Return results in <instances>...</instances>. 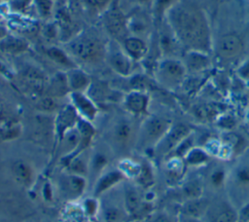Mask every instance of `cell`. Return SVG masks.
I'll return each mask as SVG.
<instances>
[{
	"label": "cell",
	"instance_id": "1",
	"mask_svg": "<svg viewBox=\"0 0 249 222\" xmlns=\"http://www.w3.org/2000/svg\"><path fill=\"white\" fill-rule=\"evenodd\" d=\"M164 19L185 52L210 53L213 44L211 27L206 14L196 4L190 0H179Z\"/></svg>",
	"mask_w": 249,
	"mask_h": 222
},
{
	"label": "cell",
	"instance_id": "2",
	"mask_svg": "<svg viewBox=\"0 0 249 222\" xmlns=\"http://www.w3.org/2000/svg\"><path fill=\"white\" fill-rule=\"evenodd\" d=\"M229 201L239 210L249 203V153L243 152L238 160L229 168L226 185Z\"/></svg>",
	"mask_w": 249,
	"mask_h": 222
},
{
	"label": "cell",
	"instance_id": "3",
	"mask_svg": "<svg viewBox=\"0 0 249 222\" xmlns=\"http://www.w3.org/2000/svg\"><path fill=\"white\" fill-rule=\"evenodd\" d=\"M105 45L101 39L89 31H82L67 43L65 50L74 60H81L86 63L98 62L106 56Z\"/></svg>",
	"mask_w": 249,
	"mask_h": 222
},
{
	"label": "cell",
	"instance_id": "4",
	"mask_svg": "<svg viewBox=\"0 0 249 222\" xmlns=\"http://www.w3.org/2000/svg\"><path fill=\"white\" fill-rule=\"evenodd\" d=\"M171 126L172 122L165 117L159 115L146 116L138 128L135 147L143 151L154 150Z\"/></svg>",
	"mask_w": 249,
	"mask_h": 222
},
{
	"label": "cell",
	"instance_id": "5",
	"mask_svg": "<svg viewBox=\"0 0 249 222\" xmlns=\"http://www.w3.org/2000/svg\"><path fill=\"white\" fill-rule=\"evenodd\" d=\"M187 73V68L179 57H161L156 64L153 77L161 88L174 91L183 85Z\"/></svg>",
	"mask_w": 249,
	"mask_h": 222
},
{
	"label": "cell",
	"instance_id": "6",
	"mask_svg": "<svg viewBox=\"0 0 249 222\" xmlns=\"http://www.w3.org/2000/svg\"><path fill=\"white\" fill-rule=\"evenodd\" d=\"M102 23L113 40L119 43L129 35L127 30V17L120 7L118 0H114L102 13Z\"/></svg>",
	"mask_w": 249,
	"mask_h": 222
},
{
	"label": "cell",
	"instance_id": "7",
	"mask_svg": "<svg viewBox=\"0 0 249 222\" xmlns=\"http://www.w3.org/2000/svg\"><path fill=\"white\" fill-rule=\"evenodd\" d=\"M192 129L186 124H172L170 129L153 150L155 155L160 158H168L184 140L192 135Z\"/></svg>",
	"mask_w": 249,
	"mask_h": 222
},
{
	"label": "cell",
	"instance_id": "8",
	"mask_svg": "<svg viewBox=\"0 0 249 222\" xmlns=\"http://www.w3.org/2000/svg\"><path fill=\"white\" fill-rule=\"evenodd\" d=\"M111 69L123 78H128L133 74L134 61L124 53L121 44L115 40L108 44L106 49V56Z\"/></svg>",
	"mask_w": 249,
	"mask_h": 222
},
{
	"label": "cell",
	"instance_id": "9",
	"mask_svg": "<svg viewBox=\"0 0 249 222\" xmlns=\"http://www.w3.org/2000/svg\"><path fill=\"white\" fill-rule=\"evenodd\" d=\"M137 130L131 118L122 116L114 121L109 130V139L118 149H124L132 141L135 143Z\"/></svg>",
	"mask_w": 249,
	"mask_h": 222
},
{
	"label": "cell",
	"instance_id": "10",
	"mask_svg": "<svg viewBox=\"0 0 249 222\" xmlns=\"http://www.w3.org/2000/svg\"><path fill=\"white\" fill-rule=\"evenodd\" d=\"M201 220L202 222H238L239 211L228 198L210 200Z\"/></svg>",
	"mask_w": 249,
	"mask_h": 222
},
{
	"label": "cell",
	"instance_id": "11",
	"mask_svg": "<svg viewBox=\"0 0 249 222\" xmlns=\"http://www.w3.org/2000/svg\"><path fill=\"white\" fill-rule=\"evenodd\" d=\"M156 42L161 57H179L183 48L165 19L156 26Z\"/></svg>",
	"mask_w": 249,
	"mask_h": 222
},
{
	"label": "cell",
	"instance_id": "12",
	"mask_svg": "<svg viewBox=\"0 0 249 222\" xmlns=\"http://www.w3.org/2000/svg\"><path fill=\"white\" fill-rule=\"evenodd\" d=\"M124 111L133 118L148 116L150 95L148 92L128 91L122 99Z\"/></svg>",
	"mask_w": 249,
	"mask_h": 222
},
{
	"label": "cell",
	"instance_id": "13",
	"mask_svg": "<svg viewBox=\"0 0 249 222\" xmlns=\"http://www.w3.org/2000/svg\"><path fill=\"white\" fill-rule=\"evenodd\" d=\"M79 119V115L70 103L58 110L54 119V135L56 145H59L65 134L76 127Z\"/></svg>",
	"mask_w": 249,
	"mask_h": 222
},
{
	"label": "cell",
	"instance_id": "14",
	"mask_svg": "<svg viewBox=\"0 0 249 222\" xmlns=\"http://www.w3.org/2000/svg\"><path fill=\"white\" fill-rule=\"evenodd\" d=\"M70 104L81 119L93 122L98 115V106L87 92H70Z\"/></svg>",
	"mask_w": 249,
	"mask_h": 222
},
{
	"label": "cell",
	"instance_id": "15",
	"mask_svg": "<svg viewBox=\"0 0 249 222\" xmlns=\"http://www.w3.org/2000/svg\"><path fill=\"white\" fill-rule=\"evenodd\" d=\"M217 55L223 59H232L237 57L243 50L241 38L234 33L223 35L216 46Z\"/></svg>",
	"mask_w": 249,
	"mask_h": 222
},
{
	"label": "cell",
	"instance_id": "16",
	"mask_svg": "<svg viewBox=\"0 0 249 222\" xmlns=\"http://www.w3.org/2000/svg\"><path fill=\"white\" fill-rule=\"evenodd\" d=\"M126 17L128 34L146 40L149 39L148 37L152 33V27L155 25L153 18L140 12H134L129 16L126 15Z\"/></svg>",
	"mask_w": 249,
	"mask_h": 222
},
{
	"label": "cell",
	"instance_id": "17",
	"mask_svg": "<svg viewBox=\"0 0 249 222\" xmlns=\"http://www.w3.org/2000/svg\"><path fill=\"white\" fill-rule=\"evenodd\" d=\"M120 44L124 53L134 62H142L146 57L150 47L146 39L133 35H128Z\"/></svg>",
	"mask_w": 249,
	"mask_h": 222
},
{
	"label": "cell",
	"instance_id": "18",
	"mask_svg": "<svg viewBox=\"0 0 249 222\" xmlns=\"http://www.w3.org/2000/svg\"><path fill=\"white\" fill-rule=\"evenodd\" d=\"M87 187V181L84 176L66 173L60 178V188L62 193L70 200L80 199Z\"/></svg>",
	"mask_w": 249,
	"mask_h": 222
},
{
	"label": "cell",
	"instance_id": "19",
	"mask_svg": "<svg viewBox=\"0 0 249 222\" xmlns=\"http://www.w3.org/2000/svg\"><path fill=\"white\" fill-rule=\"evenodd\" d=\"M229 176V168H227L223 164L213 165L203 181L204 186L212 190L213 192H219L226 189L227 181Z\"/></svg>",
	"mask_w": 249,
	"mask_h": 222
},
{
	"label": "cell",
	"instance_id": "20",
	"mask_svg": "<svg viewBox=\"0 0 249 222\" xmlns=\"http://www.w3.org/2000/svg\"><path fill=\"white\" fill-rule=\"evenodd\" d=\"M70 92H87L91 85L90 76L82 68L76 66L65 71Z\"/></svg>",
	"mask_w": 249,
	"mask_h": 222
},
{
	"label": "cell",
	"instance_id": "21",
	"mask_svg": "<svg viewBox=\"0 0 249 222\" xmlns=\"http://www.w3.org/2000/svg\"><path fill=\"white\" fill-rule=\"evenodd\" d=\"M124 178V176L118 168L101 173L96 178V181L93 187L92 196L98 198L99 196L103 195L105 192L109 191L111 188L115 187L121 181H123Z\"/></svg>",
	"mask_w": 249,
	"mask_h": 222
},
{
	"label": "cell",
	"instance_id": "22",
	"mask_svg": "<svg viewBox=\"0 0 249 222\" xmlns=\"http://www.w3.org/2000/svg\"><path fill=\"white\" fill-rule=\"evenodd\" d=\"M12 175L14 179L21 186L29 188L35 179L33 166L26 161L17 160L12 165Z\"/></svg>",
	"mask_w": 249,
	"mask_h": 222
},
{
	"label": "cell",
	"instance_id": "23",
	"mask_svg": "<svg viewBox=\"0 0 249 222\" xmlns=\"http://www.w3.org/2000/svg\"><path fill=\"white\" fill-rule=\"evenodd\" d=\"M188 72H200L207 69L211 64L209 54L197 52V51H187L185 52L184 58L182 59Z\"/></svg>",
	"mask_w": 249,
	"mask_h": 222
},
{
	"label": "cell",
	"instance_id": "24",
	"mask_svg": "<svg viewBox=\"0 0 249 222\" xmlns=\"http://www.w3.org/2000/svg\"><path fill=\"white\" fill-rule=\"evenodd\" d=\"M209 204L210 200L208 198H205L204 196L196 199L186 200L183 201L182 204L180 205L178 213L201 219L206 212Z\"/></svg>",
	"mask_w": 249,
	"mask_h": 222
},
{
	"label": "cell",
	"instance_id": "25",
	"mask_svg": "<svg viewBox=\"0 0 249 222\" xmlns=\"http://www.w3.org/2000/svg\"><path fill=\"white\" fill-rule=\"evenodd\" d=\"M211 158V155L205 150V148L193 146L182 159L187 168H199L209 165Z\"/></svg>",
	"mask_w": 249,
	"mask_h": 222
},
{
	"label": "cell",
	"instance_id": "26",
	"mask_svg": "<svg viewBox=\"0 0 249 222\" xmlns=\"http://www.w3.org/2000/svg\"><path fill=\"white\" fill-rule=\"evenodd\" d=\"M185 163L182 158L176 156L168 157L165 162V175L169 183H180L184 178Z\"/></svg>",
	"mask_w": 249,
	"mask_h": 222
},
{
	"label": "cell",
	"instance_id": "27",
	"mask_svg": "<svg viewBox=\"0 0 249 222\" xmlns=\"http://www.w3.org/2000/svg\"><path fill=\"white\" fill-rule=\"evenodd\" d=\"M45 54L53 63L57 64L60 67H63L65 71L77 66L75 60L66 52V50L59 47L51 46L45 50Z\"/></svg>",
	"mask_w": 249,
	"mask_h": 222
},
{
	"label": "cell",
	"instance_id": "28",
	"mask_svg": "<svg viewBox=\"0 0 249 222\" xmlns=\"http://www.w3.org/2000/svg\"><path fill=\"white\" fill-rule=\"evenodd\" d=\"M204 189L205 186L203 180L197 177L188 178L181 184V194L184 201L202 197L204 194Z\"/></svg>",
	"mask_w": 249,
	"mask_h": 222
},
{
	"label": "cell",
	"instance_id": "29",
	"mask_svg": "<svg viewBox=\"0 0 249 222\" xmlns=\"http://www.w3.org/2000/svg\"><path fill=\"white\" fill-rule=\"evenodd\" d=\"M48 86L53 97H62L70 93L65 71L54 73L49 80Z\"/></svg>",
	"mask_w": 249,
	"mask_h": 222
},
{
	"label": "cell",
	"instance_id": "30",
	"mask_svg": "<svg viewBox=\"0 0 249 222\" xmlns=\"http://www.w3.org/2000/svg\"><path fill=\"white\" fill-rule=\"evenodd\" d=\"M28 50V43L23 39L5 35L0 40V51L8 55H19Z\"/></svg>",
	"mask_w": 249,
	"mask_h": 222
},
{
	"label": "cell",
	"instance_id": "31",
	"mask_svg": "<svg viewBox=\"0 0 249 222\" xmlns=\"http://www.w3.org/2000/svg\"><path fill=\"white\" fill-rule=\"evenodd\" d=\"M124 208L129 215H136L142 209V198L136 188L132 186L124 189Z\"/></svg>",
	"mask_w": 249,
	"mask_h": 222
},
{
	"label": "cell",
	"instance_id": "32",
	"mask_svg": "<svg viewBox=\"0 0 249 222\" xmlns=\"http://www.w3.org/2000/svg\"><path fill=\"white\" fill-rule=\"evenodd\" d=\"M179 0H154L151 5V17L154 20L155 27L165 18L168 11Z\"/></svg>",
	"mask_w": 249,
	"mask_h": 222
},
{
	"label": "cell",
	"instance_id": "33",
	"mask_svg": "<svg viewBox=\"0 0 249 222\" xmlns=\"http://www.w3.org/2000/svg\"><path fill=\"white\" fill-rule=\"evenodd\" d=\"M81 155L70 160L64 166L67 168L68 173L80 176H86L89 173V161L87 162Z\"/></svg>",
	"mask_w": 249,
	"mask_h": 222
},
{
	"label": "cell",
	"instance_id": "34",
	"mask_svg": "<svg viewBox=\"0 0 249 222\" xmlns=\"http://www.w3.org/2000/svg\"><path fill=\"white\" fill-rule=\"evenodd\" d=\"M142 165L132 161L131 159H123L120 161L118 169L123 173L124 177L136 179L141 171Z\"/></svg>",
	"mask_w": 249,
	"mask_h": 222
},
{
	"label": "cell",
	"instance_id": "35",
	"mask_svg": "<svg viewBox=\"0 0 249 222\" xmlns=\"http://www.w3.org/2000/svg\"><path fill=\"white\" fill-rule=\"evenodd\" d=\"M108 164V158L106 154L102 152H95L89 161V172H93L97 177L103 173L104 167Z\"/></svg>",
	"mask_w": 249,
	"mask_h": 222
},
{
	"label": "cell",
	"instance_id": "36",
	"mask_svg": "<svg viewBox=\"0 0 249 222\" xmlns=\"http://www.w3.org/2000/svg\"><path fill=\"white\" fill-rule=\"evenodd\" d=\"M135 181H137L141 186L145 188H150L154 183V174L151 166L147 165H142L141 171Z\"/></svg>",
	"mask_w": 249,
	"mask_h": 222
},
{
	"label": "cell",
	"instance_id": "37",
	"mask_svg": "<svg viewBox=\"0 0 249 222\" xmlns=\"http://www.w3.org/2000/svg\"><path fill=\"white\" fill-rule=\"evenodd\" d=\"M98 198L96 197H90L87 198L82 202V208L83 211L86 215L89 217H94L99 209V203H98Z\"/></svg>",
	"mask_w": 249,
	"mask_h": 222
},
{
	"label": "cell",
	"instance_id": "38",
	"mask_svg": "<svg viewBox=\"0 0 249 222\" xmlns=\"http://www.w3.org/2000/svg\"><path fill=\"white\" fill-rule=\"evenodd\" d=\"M145 222H177V217H172L168 212L163 210L149 213Z\"/></svg>",
	"mask_w": 249,
	"mask_h": 222
},
{
	"label": "cell",
	"instance_id": "39",
	"mask_svg": "<svg viewBox=\"0 0 249 222\" xmlns=\"http://www.w3.org/2000/svg\"><path fill=\"white\" fill-rule=\"evenodd\" d=\"M34 4L39 15L47 18L51 16L53 11V1L52 0H34Z\"/></svg>",
	"mask_w": 249,
	"mask_h": 222
},
{
	"label": "cell",
	"instance_id": "40",
	"mask_svg": "<svg viewBox=\"0 0 249 222\" xmlns=\"http://www.w3.org/2000/svg\"><path fill=\"white\" fill-rule=\"evenodd\" d=\"M20 133V128L18 125L5 126L0 129V136L3 139H13L18 136Z\"/></svg>",
	"mask_w": 249,
	"mask_h": 222
},
{
	"label": "cell",
	"instance_id": "41",
	"mask_svg": "<svg viewBox=\"0 0 249 222\" xmlns=\"http://www.w3.org/2000/svg\"><path fill=\"white\" fill-rule=\"evenodd\" d=\"M38 107L41 111H46V112H52L55 109V102L53 96H48L44 97L38 102Z\"/></svg>",
	"mask_w": 249,
	"mask_h": 222
},
{
	"label": "cell",
	"instance_id": "42",
	"mask_svg": "<svg viewBox=\"0 0 249 222\" xmlns=\"http://www.w3.org/2000/svg\"><path fill=\"white\" fill-rule=\"evenodd\" d=\"M86 1L89 6L103 13L113 3L114 0H86Z\"/></svg>",
	"mask_w": 249,
	"mask_h": 222
},
{
	"label": "cell",
	"instance_id": "43",
	"mask_svg": "<svg viewBox=\"0 0 249 222\" xmlns=\"http://www.w3.org/2000/svg\"><path fill=\"white\" fill-rule=\"evenodd\" d=\"M43 33L48 39H54L59 34V27L55 23H48L44 26Z\"/></svg>",
	"mask_w": 249,
	"mask_h": 222
},
{
	"label": "cell",
	"instance_id": "44",
	"mask_svg": "<svg viewBox=\"0 0 249 222\" xmlns=\"http://www.w3.org/2000/svg\"><path fill=\"white\" fill-rule=\"evenodd\" d=\"M237 75L244 81L249 82V59L244 60L236 70Z\"/></svg>",
	"mask_w": 249,
	"mask_h": 222
},
{
	"label": "cell",
	"instance_id": "45",
	"mask_svg": "<svg viewBox=\"0 0 249 222\" xmlns=\"http://www.w3.org/2000/svg\"><path fill=\"white\" fill-rule=\"evenodd\" d=\"M120 216V213L117 208L111 207L108 208L104 213V219L106 222H116Z\"/></svg>",
	"mask_w": 249,
	"mask_h": 222
},
{
	"label": "cell",
	"instance_id": "46",
	"mask_svg": "<svg viewBox=\"0 0 249 222\" xmlns=\"http://www.w3.org/2000/svg\"><path fill=\"white\" fill-rule=\"evenodd\" d=\"M42 195L44 197V200L47 201V202H52L53 201V189H52V186L49 182H46L45 185L43 186V189H42Z\"/></svg>",
	"mask_w": 249,
	"mask_h": 222
},
{
	"label": "cell",
	"instance_id": "47",
	"mask_svg": "<svg viewBox=\"0 0 249 222\" xmlns=\"http://www.w3.org/2000/svg\"><path fill=\"white\" fill-rule=\"evenodd\" d=\"M177 222H202V220L199 218H195V217H191V216H187V215L178 213Z\"/></svg>",
	"mask_w": 249,
	"mask_h": 222
},
{
	"label": "cell",
	"instance_id": "48",
	"mask_svg": "<svg viewBox=\"0 0 249 222\" xmlns=\"http://www.w3.org/2000/svg\"><path fill=\"white\" fill-rule=\"evenodd\" d=\"M140 5H152V2L154 0H135Z\"/></svg>",
	"mask_w": 249,
	"mask_h": 222
},
{
	"label": "cell",
	"instance_id": "49",
	"mask_svg": "<svg viewBox=\"0 0 249 222\" xmlns=\"http://www.w3.org/2000/svg\"><path fill=\"white\" fill-rule=\"evenodd\" d=\"M4 110H5V106H4V102L2 100V98L0 97V118L3 116L4 114Z\"/></svg>",
	"mask_w": 249,
	"mask_h": 222
},
{
	"label": "cell",
	"instance_id": "50",
	"mask_svg": "<svg viewBox=\"0 0 249 222\" xmlns=\"http://www.w3.org/2000/svg\"><path fill=\"white\" fill-rule=\"evenodd\" d=\"M245 121H246V124H247V126L249 127V107H248V109H247V111H246V115H245Z\"/></svg>",
	"mask_w": 249,
	"mask_h": 222
},
{
	"label": "cell",
	"instance_id": "51",
	"mask_svg": "<svg viewBox=\"0 0 249 222\" xmlns=\"http://www.w3.org/2000/svg\"><path fill=\"white\" fill-rule=\"evenodd\" d=\"M0 71L3 72V73H6V72H7V68H6L5 64H2L1 62H0Z\"/></svg>",
	"mask_w": 249,
	"mask_h": 222
},
{
	"label": "cell",
	"instance_id": "52",
	"mask_svg": "<svg viewBox=\"0 0 249 222\" xmlns=\"http://www.w3.org/2000/svg\"><path fill=\"white\" fill-rule=\"evenodd\" d=\"M238 222H246V221H244V220H241V219H239V220H238Z\"/></svg>",
	"mask_w": 249,
	"mask_h": 222
}]
</instances>
